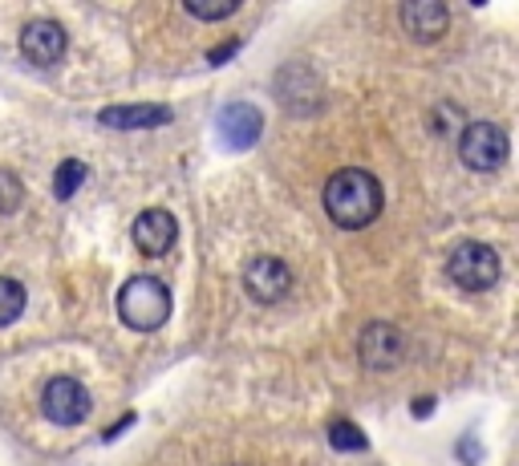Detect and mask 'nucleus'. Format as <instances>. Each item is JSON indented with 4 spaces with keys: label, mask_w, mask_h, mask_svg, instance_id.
<instances>
[{
    "label": "nucleus",
    "mask_w": 519,
    "mask_h": 466,
    "mask_svg": "<svg viewBox=\"0 0 519 466\" xmlns=\"http://www.w3.org/2000/svg\"><path fill=\"white\" fill-rule=\"evenodd\" d=\"M325 212H329V220L345 231L370 228L381 215V183L361 167L337 171L325 183Z\"/></svg>",
    "instance_id": "nucleus-1"
},
{
    "label": "nucleus",
    "mask_w": 519,
    "mask_h": 466,
    "mask_svg": "<svg viewBox=\"0 0 519 466\" xmlns=\"http://www.w3.org/2000/svg\"><path fill=\"white\" fill-rule=\"evenodd\" d=\"M118 317L134 333H155L171 317V288L155 276H134L118 292Z\"/></svg>",
    "instance_id": "nucleus-2"
},
{
    "label": "nucleus",
    "mask_w": 519,
    "mask_h": 466,
    "mask_svg": "<svg viewBox=\"0 0 519 466\" xmlns=\"http://www.w3.org/2000/svg\"><path fill=\"white\" fill-rule=\"evenodd\" d=\"M499 255H495V247L487 244H475V239H466V244H458L455 252H450L447 260V276L458 284L463 292H487L499 284Z\"/></svg>",
    "instance_id": "nucleus-3"
},
{
    "label": "nucleus",
    "mask_w": 519,
    "mask_h": 466,
    "mask_svg": "<svg viewBox=\"0 0 519 466\" xmlns=\"http://www.w3.org/2000/svg\"><path fill=\"white\" fill-rule=\"evenodd\" d=\"M507 150H511L507 134H503V126H495V122L463 126V134H458V159H463L471 171H479V175L499 171L503 162H507Z\"/></svg>",
    "instance_id": "nucleus-4"
},
{
    "label": "nucleus",
    "mask_w": 519,
    "mask_h": 466,
    "mask_svg": "<svg viewBox=\"0 0 519 466\" xmlns=\"http://www.w3.org/2000/svg\"><path fill=\"white\" fill-rule=\"evenodd\" d=\"M276 97L292 114H313V110L325 106V86L308 65H284L276 73Z\"/></svg>",
    "instance_id": "nucleus-5"
},
{
    "label": "nucleus",
    "mask_w": 519,
    "mask_h": 466,
    "mask_svg": "<svg viewBox=\"0 0 519 466\" xmlns=\"http://www.w3.org/2000/svg\"><path fill=\"white\" fill-rule=\"evenodd\" d=\"M41 410L57 426H78L86 422V413H89V394L78 378H54L41 394Z\"/></svg>",
    "instance_id": "nucleus-6"
},
{
    "label": "nucleus",
    "mask_w": 519,
    "mask_h": 466,
    "mask_svg": "<svg viewBox=\"0 0 519 466\" xmlns=\"http://www.w3.org/2000/svg\"><path fill=\"white\" fill-rule=\"evenodd\" d=\"M406 353V337L398 333L394 325H386V320H373V325L361 329L357 337V357L365 370H394L398 361H402Z\"/></svg>",
    "instance_id": "nucleus-7"
},
{
    "label": "nucleus",
    "mask_w": 519,
    "mask_h": 466,
    "mask_svg": "<svg viewBox=\"0 0 519 466\" xmlns=\"http://www.w3.org/2000/svg\"><path fill=\"white\" fill-rule=\"evenodd\" d=\"M244 288H247V296L260 300V304H280L292 288V272L284 260H276V255H260V260L247 264Z\"/></svg>",
    "instance_id": "nucleus-8"
},
{
    "label": "nucleus",
    "mask_w": 519,
    "mask_h": 466,
    "mask_svg": "<svg viewBox=\"0 0 519 466\" xmlns=\"http://www.w3.org/2000/svg\"><path fill=\"white\" fill-rule=\"evenodd\" d=\"M65 49H70V37L57 21H33V25L21 29V54H25V62L41 65V70L62 62Z\"/></svg>",
    "instance_id": "nucleus-9"
},
{
    "label": "nucleus",
    "mask_w": 519,
    "mask_h": 466,
    "mask_svg": "<svg viewBox=\"0 0 519 466\" xmlns=\"http://www.w3.org/2000/svg\"><path fill=\"white\" fill-rule=\"evenodd\" d=\"M215 126H220L223 146H231V150H247V146H255V142H260L264 118H260V110H255V106H247V102H231V106H223V110H220Z\"/></svg>",
    "instance_id": "nucleus-10"
},
{
    "label": "nucleus",
    "mask_w": 519,
    "mask_h": 466,
    "mask_svg": "<svg viewBox=\"0 0 519 466\" xmlns=\"http://www.w3.org/2000/svg\"><path fill=\"white\" fill-rule=\"evenodd\" d=\"M134 247H138L142 255H167L171 247H175L179 239V228H175V215L163 212V207H150V212H142L138 220H134Z\"/></svg>",
    "instance_id": "nucleus-11"
},
{
    "label": "nucleus",
    "mask_w": 519,
    "mask_h": 466,
    "mask_svg": "<svg viewBox=\"0 0 519 466\" xmlns=\"http://www.w3.org/2000/svg\"><path fill=\"white\" fill-rule=\"evenodd\" d=\"M402 25L406 33L414 37V41H439L442 33H447L450 25V9L447 4H439V0H410V4H402Z\"/></svg>",
    "instance_id": "nucleus-12"
},
{
    "label": "nucleus",
    "mask_w": 519,
    "mask_h": 466,
    "mask_svg": "<svg viewBox=\"0 0 519 466\" xmlns=\"http://www.w3.org/2000/svg\"><path fill=\"white\" fill-rule=\"evenodd\" d=\"M97 122L106 130H150V126L171 122L167 106H110L97 114Z\"/></svg>",
    "instance_id": "nucleus-13"
},
{
    "label": "nucleus",
    "mask_w": 519,
    "mask_h": 466,
    "mask_svg": "<svg viewBox=\"0 0 519 466\" xmlns=\"http://www.w3.org/2000/svg\"><path fill=\"white\" fill-rule=\"evenodd\" d=\"M21 312H25V288H21V280L0 276V329L13 325Z\"/></svg>",
    "instance_id": "nucleus-14"
},
{
    "label": "nucleus",
    "mask_w": 519,
    "mask_h": 466,
    "mask_svg": "<svg viewBox=\"0 0 519 466\" xmlns=\"http://www.w3.org/2000/svg\"><path fill=\"white\" fill-rule=\"evenodd\" d=\"M81 183H86V162L65 159L62 167H57V175H54V195H57V199H73Z\"/></svg>",
    "instance_id": "nucleus-15"
},
{
    "label": "nucleus",
    "mask_w": 519,
    "mask_h": 466,
    "mask_svg": "<svg viewBox=\"0 0 519 466\" xmlns=\"http://www.w3.org/2000/svg\"><path fill=\"white\" fill-rule=\"evenodd\" d=\"M183 9H187V17H195V21H223L239 9V0H187Z\"/></svg>",
    "instance_id": "nucleus-16"
},
{
    "label": "nucleus",
    "mask_w": 519,
    "mask_h": 466,
    "mask_svg": "<svg viewBox=\"0 0 519 466\" xmlns=\"http://www.w3.org/2000/svg\"><path fill=\"white\" fill-rule=\"evenodd\" d=\"M329 446H333V450H365L370 442H365V434H361L353 422L337 418V422L329 426Z\"/></svg>",
    "instance_id": "nucleus-17"
},
{
    "label": "nucleus",
    "mask_w": 519,
    "mask_h": 466,
    "mask_svg": "<svg viewBox=\"0 0 519 466\" xmlns=\"http://www.w3.org/2000/svg\"><path fill=\"white\" fill-rule=\"evenodd\" d=\"M21 199H25V187H21V179L13 175V171H0V215L17 212Z\"/></svg>",
    "instance_id": "nucleus-18"
},
{
    "label": "nucleus",
    "mask_w": 519,
    "mask_h": 466,
    "mask_svg": "<svg viewBox=\"0 0 519 466\" xmlns=\"http://www.w3.org/2000/svg\"><path fill=\"white\" fill-rule=\"evenodd\" d=\"M434 130L439 134H463V114H458V106H450V102H442L439 114H434Z\"/></svg>",
    "instance_id": "nucleus-19"
},
{
    "label": "nucleus",
    "mask_w": 519,
    "mask_h": 466,
    "mask_svg": "<svg viewBox=\"0 0 519 466\" xmlns=\"http://www.w3.org/2000/svg\"><path fill=\"white\" fill-rule=\"evenodd\" d=\"M455 454H458V462H463V466H475L479 462V442H475V434H463V438H458V446H455Z\"/></svg>",
    "instance_id": "nucleus-20"
},
{
    "label": "nucleus",
    "mask_w": 519,
    "mask_h": 466,
    "mask_svg": "<svg viewBox=\"0 0 519 466\" xmlns=\"http://www.w3.org/2000/svg\"><path fill=\"white\" fill-rule=\"evenodd\" d=\"M236 54H239V41H223V45H215L212 54H207V62H212V65H223L228 57H236Z\"/></svg>",
    "instance_id": "nucleus-21"
},
{
    "label": "nucleus",
    "mask_w": 519,
    "mask_h": 466,
    "mask_svg": "<svg viewBox=\"0 0 519 466\" xmlns=\"http://www.w3.org/2000/svg\"><path fill=\"white\" fill-rule=\"evenodd\" d=\"M134 422H138V418H134V413H122V418H118V422L110 426V430H106V442H110V438H118V434H122V430H130Z\"/></svg>",
    "instance_id": "nucleus-22"
},
{
    "label": "nucleus",
    "mask_w": 519,
    "mask_h": 466,
    "mask_svg": "<svg viewBox=\"0 0 519 466\" xmlns=\"http://www.w3.org/2000/svg\"><path fill=\"white\" fill-rule=\"evenodd\" d=\"M410 410H414V418H426V413L434 410V402H431V397H418V402H414Z\"/></svg>",
    "instance_id": "nucleus-23"
}]
</instances>
